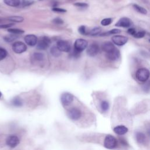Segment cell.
Here are the masks:
<instances>
[{
  "mask_svg": "<svg viewBox=\"0 0 150 150\" xmlns=\"http://www.w3.org/2000/svg\"><path fill=\"white\" fill-rule=\"evenodd\" d=\"M60 100L62 104L63 105L67 106L70 104L73 101V96L71 94L69 93H64L62 94Z\"/></svg>",
  "mask_w": 150,
  "mask_h": 150,
  "instance_id": "obj_8",
  "label": "cell"
},
{
  "mask_svg": "<svg viewBox=\"0 0 150 150\" xmlns=\"http://www.w3.org/2000/svg\"><path fill=\"white\" fill-rule=\"evenodd\" d=\"M87 45L88 43L86 40L83 39H78L74 42V49L80 52H81L87 48Z\"/></svg>",
  "mask_w": 150,
  "mask_h": 150,
  "instance_id": "obj_4",
  "label": "cell"
},
{
  "mask_svg": "<svg viewBox=\"0 0 150 150\" xmlns=\"http://www.w3.org/2000/svg\"><path fill=\"white\" fill-rule=\"evenodd\" d=\"M1 96H2V93H1V92L0 91V98L1 97Z\"/></svg>",
  "mask_w": 150,
  "mask_h": 150,
  "instance_id": "obj_38",
  "label": "cell"
},
{
  "mask_svg": "<svg viewBox=\"0 0 150 150\" xmlns=\"http://www.w3.org/2000/svg\"><path fill=\"white\" fill-rule=\"evenodd\" d=\"M24 40L26 43L30 46H33L38 43L37 36L32 34H29L25 36Z\"/></svg>",
  "mask_w": 150,
  "mask_h": 150,
  "instance_id": "obj_12",
  "label": "cell"
},
{
  "mask_svg": "<svg viewBox=\"0 0 150 150\" xmlns=\"http://www.w3.org/2000/svg\"><path fill=\"white\" fill-rule=\"evenodd\" d=\"M67 115L71 120L76 121L81 117V112L79 108L73 107L68 110Z\"/></svg>",
  "mask_w": 150,
  "mask_h": 150,
  "instance_id": "obj_6",
  "label": "cell"
},
{
  "mask_svg": "<svg viewBox=\"0 0 150 150\" xmlns=\"http://www.w3.org/2000/svg\"><path fill=\"white\" fill-rule=\"evenodd\" d=\"M74 5L76 6H78V7H80V8H87L88 6L87 4L84 3V2H76Z\"/></svg>",
  "mask_w": 150,
  "mask_h": 150,
  "instance_id": "obj_33",
  "label": "cell"
},
{
  "mask_svg": "<svg viewBox=\"0 0 150 150\" xmlns=\"http://www.w3.org/2000/svg\"><path fill=\"white\" fill-rule=\"evenodd\" d=\"M6 20L12 22H22L23 21L24 18L21 16H11L6 18Z\"/></svg>",
  "mask_w": 150,
  "mask_h": 150,
  "instance_id": "obj_18",
  "label": "cell"
},
{
  "mask_svg": "<svg viewBox=\"0 0 150 150\" xmlns=\"http://www.w3.org/2000/svg\"><path fill=\"white\" fill-rule=\"evenodd\" d=\"M56 46L61 52H69L71 50V46L69 42L66 40H59L57 42Z\"/></svg>",
  "mask_w": 150,
  "mask_h": 150,
  "instance_id": "obj_7",
  "label": "cell"
},
{
  "mask_svg": "<svg viewBox=\"0 0 150 150\" xmlns=\"http://www.w3.org/2000/svg\"><path fill=\"white\" fill-rule=\"evenodd\" d=\"M131 25V20L126 17L121 18L118 20V21L116 23L115 26L118 27H122V28H128Z\"/></svg>",
  "mask_w": 150,
  "mask_h": 150,
  "instance_id": "obj_13",
  "label": "cell"
},
{
  "mask_svg": "<svg viewBox=\"0 0 150 150\" xmlns=\"http://www.w3.org/2000/svg\"><path fill=\"white\" fill-rule=\"evenodd\" d=\"M113 130L115 134H117L118 135H122L126 134L128 132V129L125 126L121 125H118V126H116L115 127H114Z\"/></svg>",
  "mask_w": 150,
  "mask_h": 150,
  "instance_id": "obj_15",
  "label": "cell"
},
{
  "mask_svg": "<svg viewBox=\"0 0 150 150\" xmlns=\"http://www.w3.org/2000/svg\"><path fill=\"white\" fill-rule=\"evenodd\" d=\"M7 55L6 50L2 47H0V61L6 57Z\"/></svg>",
  "mask_w": 150,
  "mask_h": 150,
  "instance_id": "obj_28",
  "label": "cell"
},
{
  "mask_svg": "<svg viewBox=\"0 0 150 150\" xmlns=\"http://www.w3.org/2000/svg\"><path fill=\"white\" fill-rule=\"evenodd\" d=\"M149 42H150V39H149Z\"/></svg>",
  "mask_w": 150,
  "mask_h": 150,
  "instance_id": "obj_39",
  "label": "cell"
},
{
  "mask_svg": "<svg viewBox=\"0 0 150 150\" xmlns=\"http://www.w3.org/2000/svg\"><path fill=\"white\" fill-rule=\"evenodd\" d=\"M79 32L80 34L84 35L88 34V32L86 30V28L85 26H83V25L81 26L79 28Z\"/></svg>",
  "mask_w": 150,
  "mask_h": 150,
  "instance_id": "obj_31",
  "label": "cell"
},
{
  "mask_svg": "<svg viewBox=\"0 0 150 150\" xmlns=\"http://www.w3.org/2000/svg\"><path fill=\"white\" fill-rule=\"evenodd\" d=\"M13 23H6V24H1L0 25V29H6L9 28L11 26H13Z\"/></svg>",
  "mask_w": 150,
  "mask_h": 150,
  "instance_id": "obj_36",
  "label": "cell"
},
{
  "mask_svg": "<svg viewBox=\"0 0 150 150\" xmlns=\"http://www.w3.org/2000/svg\"><path fill=\"white\" fill-rule=\"evenodd\" d=\"M101 32V29L99 27H96L92 29L89 32L88 34L91 35V36H96L97 35H100Z\"/></svg>",
  "mask_w": 150,
  "mask_h": 150,
  "instance_id": "obj_23",
  "label": "cell"
},
{
  "mask_svg": "<svg viewBox=\"0 0 150 150\" xmlns=\"http://www.w3.org/2000/svg\"><path fill=\"white\" fill-rule=\"evenodd\" d=\"M52 11L56 12H59V13H63V12H66V10L62 9V8H60L58 7H53L52 8Z\"/></svg>",
  "mask_w": 150,
  "mask_h": 150,
  "instance_id": "obj_34",
  "label": "cell"
},
{
  "mask_svg": "<svg viewBox=\"0 0 150 150\" xmlns=\"http://www.w3.org/2000/svg\"><path fill=\"white\" fill-rule=\"evenodd\" d=\"M112 22V19L108 18H104L101 21V24L103 26H107L109 25Z\"/></svg>",
  "mask_w": 150,
  "mask_h": 150,
  "instance_id": "obj_29",
  "label": "cell"
},
{
  "mask_svg": "<svg viewBox=\"0 0 150 150\" xmlns=\"http://www.w3.org/2000/svg\"><path fill=\"white\" fill-rule=\"evenodd\" d=\"M111 39L112 43L117 46H122L128 41V38L126 36L122 35H115L112 36Z\"/></svg>",
  "mask_w": 150,
  "mask_h": 150,
  "instance_id": "obj_10",
  "label": "cell"
},
{
  "mask_svg": "<svg viewBox=\"0 0 150 150\" xmlns=\"http://www.w3.org/2000/svg\"><path fill=\"white\" fill-rule=\"evenodd\" d=\"M32 56L34 60H36L37 62L42 61L43 60L44 58V55L42 53H35Z\"/></svg>",
  "mask_w": 150,
  "mask_h": 150,
  "instance_id": "obj_22",
  "label": "cell"
},
{
  "mask_svg": "<svg viewBox=\"0 0 150 150\" xmlns=\"http://www.w3.org/2000/svg\"><path fill=\"white\" fill-rule=\"evenodd\" d=\"M107 56L108 59L110 60H117L120 56V53L119 50L117 48H114L110 52L107 53Z\"/></svg>",
  "mask_w": 150,
  "mask_h": 150,
  "instance_id": "obj_14",
  "label": "cell"
},
{
  "mask_svg": "<svg viewBox=\"0 0 150 150\" xmlns=\"http://www.w3.org/2000/svg\"><path fill=\"white\" fill-rule=\"evenodd\" d=\"M6 144L11 148H15L19 144V139L16 135H9L6 139Z\"/></svg>",
  "mask_w": 150,
  "mask_h": 150,
  "instance_id": "obj_9",
  "label": "cell"
},
{
  "mask_svg": "<svg viewBox=\"0 0 150 150\" xmlns=\"http://www.w3.org/2000/svg\"><path fill=\"white\" fill-rule=\"evenodd\" d=\"M150 72L149 70L146 68H141L139 69L135 74L136 78L139 81L145 82L149 77Z\"/></svg>",
  "mask_w": 150,
  "mask_h": 150,
  "instance_id": "obj_1",
  "label": "cell"
},
{
  "mask_svg": "<svg viewBox=\"0 0 150 150\" xmlns=\"http://www.w3.org/2000/svg\"><path fill=\"white\" fill-rule=\"evenodd\" d=\"M27 49L26 45L22 42L18 41L12 45V50L16 53H22L25 52Z\"/></svg>",
  "mask_w": 150,
  "mask_h": 150,
  "instance_id": "obj_5",
  "label": "cell"
},
{
  "mask_svg": "<svg viewBox=\"0 0 150 150\" xmlns=\"http://www.w3.org/2000/svg\"><path fill=\"white\" fill-rule=\"evenodd\" d=\"M51 54L54 57H58L61 54V51L57 48V46H53L50 49Z\"/></svg>",
  "mask_w": 150,
  "mask_h": 150,
  "instance_id": "obj_20",
  "label": "cell"
},
{
  "mask_svg": "<svg viewBox=\"0 0 150 150\" xmlns=\"http://www.w3.org/2000/svg\"><path fill=\"white\" fill-rule=\"evenodd\" d=\"M12 104L15 107H21L22 105V101L20 98L16 97L12 100Z\"/></svg>",
  "mask_w": 150,
  "mask_h": 150,
  "instance_id": "obj_26",
  "label": "cell"
},
{
  "mask_svg": "<svg viewBox=\"0 0 150 150\" xmlns=\"http://www.w3.org/2000/svg\"><path fill=\"white\" fill-rule=\"evenodd\" d=\"M16 39H17V36H16L15 34H13V33H12V35H6V36H4V39L5 40V41H6L7 42H13Z\"/></svg>",
  "mask_w": 150,
  "mask_h": 150,
  "instance_id": "obj_25",
  "label": "cell"
},
{
  "mask_svg": "<svg viewBox=\"0 0 150 150\" xmlns=\"http://www.w3.org/2000/svg\"><path fill=\"white\" fill-rule=\"evenodd\" d=\"M133 8L135 9V11H137L138 12L142 13V14H146L147 11L143 7L137 5V4H133Z\"/></svg>",
  "mask_w": 150,
  "mask_h": 150,
  "instance_id": "obj_19",
  "label": "cell"
},
{
  "mask_svg": "<svg viewBox=\"0 0 150 150\" xmlns=\"http://www.w3.org/2000/svg\"><path fill=\"white\" fill-rule=\"evenodd\" d=\"M4 2L6 5L12 7L19 6L22 3L21 0H4Z\"/></svg>",
  "mask_w": 150,
  "mask_h": 150,
  "instance_id": "obj_17",
  "label": "cell"
},
{
  "mask_svg": "<svg viewBox=\"0 0 150 150\" xmlns=\"http://www.w3.org/2000/svg\"><path fill=\"white\" fill-rule=\"evenodd\" d=\"M145 35V32L144 31H139L136 32V33L134 35V36L135 38H143Z\"/></svg>",
  "mask_w": 150,
  "mask_h": 150,
  "instance_id": "obj_32",
  "label": "cell"
},
{
  "mask_svg": "<svg viewBox=\"0 0 150 150\" xmlns=\"http://www.w3.org/2000/svg\"><path fill=\"white\" fill-rule=\"evenodd\" d=\"M121 32V30L118 29H114L112 30H110L107 32H104L103 33H100V36H107V35H112V34H117V33H119Z\"/></svg>",
  "mask_w": 150,
  "mask_h": 150,
  "instance_id": "obj_24",
  "label": "cell"
},
{
  "mask_svg": "<svg viewBox=\"0 0 150 150\" xmlns=\"http://www.w3.org/2000/svg\"><path fill=\"white\" fill-rule=\"evenodd\" d=\"M99 52V47L96 43L91 44L87 49V54L91 57L95 56Z\"/></svg>",
  "mask_w": 150,
  "mask_h": 150,
  "instance_id": "obj_11",
  "label": "cell"
},
{
  "mask_svg": "<svg viewBox=\"0 0 150 150\" xmlns=\"http://www.w3.org/2000/svg\"><path fill=\"white\" fill-rule=\"evenodd\" d=\"M114 48H115L114 45H113L112 43L110 42H106L102 45V49L106 53L110 52Z\"/></svg>",
  "mask_w": 150,
  "mask_h": 150,
  "instance_id": "obj_16",
  "label": "cell"
},
{
  "mask_svg": "<svg viewBox=\"0 0 150 150\" xmlns=\"http://www.w3.org/2000/svg\"><path fill=\"white\" fill-rule=\"evenodd\" d=\"M117 141L115 138L111 135H107L104 141V145L107 149H113L117 146Z\"/></svg>",
  "mask_w": 150,
  "mask_h": 150,
  "instance_id": "obj_2",
  "label": "cell"
},
{
  "mask_svg": "<svg viewBox=\"0 0 150 150\" xmlns=\"http://www.w3.org/2000/svg\"><path fill=\"white\" fill-rule=\"evenodd\" d=\"M101 107L103 111H105L108 109L109 107V104L107 101H102L101 104Z\"/></svg>",
  "mask_w": 150,
  "mask_h": 150,
  "instance_id": "obj_30",
  "label": "cell"
},
{
  "mask_svg": "<svg viewBox=\"0 0 150 150\" xmlns=\"http://www.w3.org/2000/svg\"><path fill=\"white\" fill-rule=\"evenodd\" d=\"M51 40L47 36L42 37L37 43V49L40 50H46L50 45Z\"/></svg>",
  "mask_w": 150,
  "mask_h": 150,
  "instance_id": "obj_3",
  "label": "cell"
},
{
  "mask_svg": "<svg viewBox=\"0 0 150 150\" xmlns=\"http://www.w3.org/2000/svg\"><path fill=\"white\" fill-rule=\"evenodd\" d=\"M136 139L139 143H142L145 139V136L142 132H138L136 133Z\"/></svg>",
  "mask_w": 150,
  "mask_h": 150,
  "instance_id": "obj_21",
  "label": "cell"
},
{
  "mask_svg": "<svg viewBox=\"0 0 150 150\" xmlns=\"http://www.w3.org/2000/svg\"><path fill=\"white\" fill-rule=\"evenodd\" d=\"M136 30L134 29V28H129L128 29V30H127V32H128V34H129V35H133L134 36V35L136 33Z\"/></svg>",
  "mask_w": 150,
  "mask_h": 150,
  "instance_id": "obj_37",
  "label": "cell"
},
{
  "mask_svg": "<svg viewBox=\"0 0 150 150\" xmlns=\"http://www.w3.org/2000/svg\"><path fill=\"white\" fill-rule=\"evenodd\" d=\"M53 23H56V24H57V25H60V24H63V21L60 18H56L55 19H54L53 20Z\"/></svg>",
  "mask_w": 150,
  "mask_h": 150,
  "instance_id": "obj_35",
  "label": "cell"
},
{
  "mask_svg": "<svg viewBox=\"0 0 150 150\" xmlns=\"http://www.w3.org/2000/svg\"><path fill=\"white\" fill-rule=\"evenodd\" d=\"M8 31L11 33L18 35V34H22L24 33V31L23 30L19 29H15V28H10L8 29Z\"/></svg>",
  "mask_w": 150,
  "mask_h": 150,
  "instance_id": "obj_27",
  "label": "cell"
}]
</instances>
